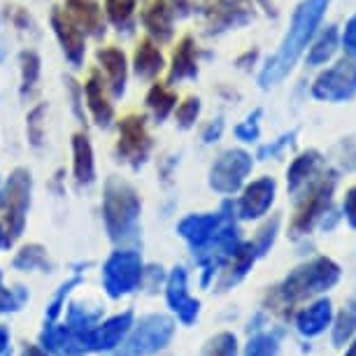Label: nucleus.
<instances>
[{"label": "nucleus", "instance_id": "1", "mask_svg": "<svg viewBox=\"0 0 356 356\" xmlns=\"http://www.w3.org/2000/svg\"><path fill=\"white\" fill-rule=\"evenodd\" d=\"M328 3H331V0H303V3L298 5L284 42H282V49L275 54L273 58H268V63L264 65V70H261V75H259L261 89H270L280 79H284L286 72L293 68V63L298 61V56L303 54L307 42H310V38L314 35V31H317Z\"/></svg>", "mask_w": 356, "mask_h": 356}, {"label": "nucleus", "instance_id": "2", "mask_svg": "<svg viewBox=\"0 0 356 356\" xmlns=\"http://www.w3.org/2000/svg\"><path fill=\"white\" fill-rule=\"evenodd\" d=\"M338 280H340V266L331 259L319 257L310 261V264L296 268L275 296L282 300V305H293L298 300L310 298L314 293L328 291L331 286L338 284Z\"/></svg>", "mask_w": 356, "mask_h": 356}, {"label": "nucleus", "instance_id": "3", "mask_svg": "<svg viewBox=\"0 0 356 356\" xmlns=\"http://www.w3.org/2000/svg\"><path fill=\"white\" fill-rule=\"evenodd\" d=\"M152 136H149V117L143 112H129L122 119H117V145L114 154L122 163L138 168L145 163L152 152Z\"/></svg>", "mask_w": 356, "mask_h": 356}, {"label": "nucleus", "instance_id": "4", "mask_svg": "<svg viewBox=\"0 0 356 356\" xmlns=\"http://www.w3.org/2000/svg\"><path fill=\"white\" fill-rule=\"evenodd\" d=\"M200 15L210 35L240 29L254 19L252 0H200Z\"/></svg>", "mask_w": 356, "mask_h": 356}, {"label": "nucleus", "instance_id": "5", "mask_svg": "<svg viewBox=\"0 0 356 356\" xmlns=\"http://www.w3.org/2000/svg\"><path fill=\"white\" fill-rule=\"evenodd\" d=\"M82 96H84V110L89 112L91 122L100 129H110L117 122V110H114V98L107 89L103 75L96 65L86 70V77L82 82Z\"/></svg>", "mask_w": 356, "mask_h": 356}, {"label": "nucleus", "instance_id": "6", "mask_svg": "<svg viewBox=\"0 0 356 356\" xmlns=\"http://www.w3.org/2000/svg\"><path fill=\"white\" fill-rule=\"evenodd\" d=\"M49 26L54 31V38L61 44V51L72 68L79 70L84 68L86 61V33L65 15L63 8H51Z\"/></svg>", "mask_w": 356, "mask_h": 356}, {"label": "nucleus", "instance_id": "7", "mask_svg": "<svg viewBox=\"0 0 356 356\" xmlns=\"http://www.w3.org/2000/svg\"><path fill=\"white\" fill-rule=\"evenodd\" d=\"M252 172V156L243 149H228L214 161L210 172L212 189L221 193H233L240 189L245 177Z\"/></svg>", "mask_w": 356, "mask_h": 356}, {"label": "nucleus", "instance_id": "8", "mask_svg": "<svg viewBox=\"0 0 356 356\" xmlns=\"http://www.w3.org/2000/svg\"><path fill=\"white\" fill-rule=\"evenodd\" d=\"M96 68L100 70V75H103L112 98L114 100L124 98L126 84H129V75H131V63L122 47L100 44L96 49Z\"/></svg>", "mask_w": 356, "mask_h": 356}, {"label": "nucleus", "instance_id": "9", "mask_svg": "<svg viewBox=\"0 0 356 356\" xmlns=\"http://www.w3.org/2000/svg\"><path fill=\"white\" fill-rule=\"evenodd\" d=\"M335 189V175H328L326 179H321L319 184H314L310 193L305 196V200L300 203L298 212L293 217L291 231L293 235H303L312 228V224L317 221L321 214H326L328 205H331V196Z\"/></svg>", "mask_w": 356, "mask_h": 356}, {"label": "nucleus", "instance_id": "10", "mask_svg": "<svg viewBox=\"0 0 356 356\" xmlns=\"http://www.w3.org/2000/svg\"><path fill=\"white\" fill-rule=\"evenodd\" d=\"M314 98L319 100H345L356 93V63L340 61L335 68L326 70L312 86Z\"/></svg>", "mask_w": 356, "mask_h": 356}, {"label": "nucleus", "instance_id": "11", "mask_svg": "<svg viewBox=\"0 0 356 356\" xmlns=\"http://www.w3.org/2000/svg\"><path fill=\"white\" fill-rule=\"evenodd\" d=\"M138 22L143 24L145 35L156 44H168L175 35V12L170 0H145L138 12Z\"/></svg>", "mask_w": 356, "mask_h": 356}, {"label": "nucleus", "instance_id": "12", "mask_svg": "<svg viewBox=\"0 0 356 356\" xmlns=\"http://www.w3.org/2000/svg\"><path fill=\"white\" fill-rule=\"evenodd\" d=\"M29 193H31V172L26 168L12 170L8 184H5V198H3L5 221H8V231L12 235H17V231L22 228L24 207L29 203Z\"/></svg>", "mask_w": 356, "mask_h": 356}, {"label": "nucleus", "instance_id": "13", "mask_svg": "<svg viewBox=\"0 0 356 356\" xmlns=\"http://www.w3.org/2000/svg\"><path fill=\"white\" fill-rule=\"evenodd\" d=\"M63 10L86 33V38H105L107 19L100 0H63Z\"/></svg>", "mask_w": 356, "mask_h": 356}, {"label": "nucleus", "instance_id": "14", "mask_svg": "<svg viewBox=\"0 0 356 356\" xmlns=\"http://www.w3.org/2000/svg\"><path fill=\"white\" fill-rule=\"evenodd\" d=\"M105 203H107V219H110L112 226L124 228L133 217H136L138 196L129 184L122 182V179L114 177L107 182Z\"/></svg>", "mask_w": 356, "mask_h": 356}, {"label": "nucleus", "instance_id": "15", "mask_svg": "<svg viewBox=\"0 0 356 356\" xmlns=\"http://www.w3.org/2000/svg\"><path fill=\"white\" fill-rule=\"evenodd\" d=\"M131 70L143 82H154L165 70V56L152 38L145 35L136 42V49H133V58H131Z\"/></svg>", "mask_w": 356, "mask_h": 356}, {"label": "nucleus", "instance_id": "16", "mask_svg": "<svg viewBox=\"0 0 356 356\" xmlns=\"http://www.w3.org/2000/svg\"><path fill=\"white\" fill-rule=\"evenodd\" d=\"M198 75V47L191 35H182L177 40L170 58V70H168V82H182Z\"/></svg>", "mask_w": 356, "mask_h": 356}, {"label": "nucleus", "instance_id": "17", "mask_svg": "<svg viewBox=\"0 0 356 356\" xmlns=\"http://www.w3.org/2000/svg\"><path fill=\"white\" fill-rule=\"evenodd\" d=\"M275 200V179L264 177L252 182L245 189V196L240 198V214L245 219H257L264 217L268 212V207L273 205Z\"/></svg>", "mask_w": 356, "mask_h": 356}, {"label": "nucleus", "instance_id": "18", "mask_svg": "<svg viewBox=\"0 0 356 356\" xmlns=\"http://www.w3.org/2000/svg\"><path fill=\"white\" fill-rule=\"evenodd\" d=\"M72 147V172L79 184H91L96 177V161H93V145L86 131H77L70 140Z\"/></svg>", "mask_w": 356, "mask_h": 356}, {"label": "nucleus", "instance_id": "19", "mask_svg": "<svg viewBox=\"0 0 356 356\" xmlns=\"http://www.w3.org/2000/svg\"><path fill=\"white\" fill-rule=\"evenodd\" d=\"M145 107H147V112L152 114L154 122L163 124L165 119L175 112V107H177V91L172 89L170 82H161V79H154L152 86L147 89Z\"/></svg>", "mask_w": 356, "mask_h": 356}, {"label": "nucleus", "instance_id": "20", "mask_svg": "<svg viewBox=\"0 0 356 356\" xmlns=\"http://www.w3.org/2000/svg\"><path fill=\"white\" fill-rule=\"evenodd\" d=\"M103 12L107 24L117 33L131 35L138 26V0H105Z\"/></svg>", "mask_w": 356, "mask_h": 356}, {"label": "nucleus", "instance_id": "21", "mask_svg": "<svg viewBox=\"0 0 356 356\" xmlns=\"http://www.w3.org/2000/svg\"><path fill=\"white\" fill-rule=\"evenodd\" d=\"M226 219L228 217H221V214H210V217H189V219L182 221L179 233H182L186 240H191L193 247H205L212 240V235L224 226Z\"/></svg>", "mask_w": 356, "mask_h": 356}, {"label": "nucleus", "instance_id": "22", "mask_svg": "<svg viewBox=\"0 0 356 356\" xmlns=\"http://www.w3.org/2000/svg\"><path fill=\"white\" fill-rule=\"evenodd\" d=\"M19 96L24 100H31L35 96L38 84H40V75H42V61H40L38 51L35 49H24L19 54Z\"/></svg>", "mask_w": 356, "mask_h": 356}, {"label": "nucleus", "instance_id": "23", "mask_svg": "<svg viewBox=\"0 0 356 356\" xmlns=\"http://www.w3.org/2000/svg\"><path fill=\"white\" fill-rule=\"evenodd\" d=\"M333 319V305L328 298H321L317 300L314 305H310L307 310H303L298 314V331L307 335V338H312V335H319L324 328L331 324Z\"/></svg>", "mask_w": 356, "mask_h": 356}, {"label": "nucleus", "instance_id": "24", "mask_svg": "<svg viewBox=\"0 0 356 356\" xmlns=\"http://www.w3.org/2000/svg\"><path fill=\"white\" fill-rule=\"evenodd\" d=\"M321 165V154L319 152H305L303 156H298L289 168V191L298 193L300 186L307 184V179L317 172V168Z\"/></svg>", "mask_w": 356, "mask_h": 356}, {"label": "nucleus", "instance_id": "25", "mask_svg": "<svg viewBox=\"0 0 356 356\" xmlns=\"http://www.w3.org/2000/svg\"><path fill=\"white\" fill-rule=\"evenodd\" d=\"M356 333V296L349 298V303L345 305V310L338 314L333 326V345L342 347L345 342H349V338Z\"/></svg>", "mask_w": 356, "mask_h": 356}, {"label": "nucleus", "instance_id": "26", "mask_svg": "<svg viewBox=\"0 0 356 356\" xmlns=\"http://www.w3.org/2000/svg\"><path fill=\"white\" fill-rule=\"evenodd\" d=\"M335 49H338V31H335V26H328L324 31V35L317 40V44L312 47L310 56H307V63L310 65H321L326 63L328 58L333 56Z\"/></svg>", "mask_w": 356, "mask_h": 356}, {"label": "nucleus", "instance_id": "27", "mask_svg": "<svg viewBox=\"0 0 356 356\" xmlns=\"http://www.w3.org/2000/svg\"><path fill=\"white\" fill-rule=\"evenodd\" d=\"M44 117H47V105L40 103L31 107L29 117H26V136L33 147H40L44 143Z\"/></svg>", "mask_w": 356, "mask_h": 356}, {"label": "nucleus", "instance_id": "28", "mask_svg": "<svg viewBox=\"0 0 356 356\" xmlns=\"http://www.w3.org/2000/svg\"><path fill=\"white\" fill-rule=\"evenodd\" d=\"M170 298L172 303L179 307V312L184 314V319H191L193 314H196L198 305L193 303V300L186 298V291H184V273L177 270L172 275V282H170Z\"/></svg>", "mask_w": 356, "mask_h": 356}, {"label": "nucleus", "instance_id": "29", "mask_svg": "<svg viewBox=\"0 0 356 356\" xmlns=\"http://www.w3.org/2000/svg\"><path fill=\"white\" fill-rule=\"evenodd\" d=\"M200 110H203V105H200V98H196V96L184 98L182 103L175 107V122H177L179 129H191V126L198 122Z\"/></svg>", "mask_w": 356, "mask_h": 356}, {"label": "nucleus", "instance_id": "30", "mask_svg": "<svg viewBox=\"0 0 356 356\" xmlns=\"http://www.w3.org/2000/svg\"><path fill=\"white\" fill-rule=\"evenodd\" d=\"M254 247L252 245H243L238 252H233V261L228 266V275H226V282H238L243 275L250 270V266L254 264Z\"/></svg>", "mask_w": 356, "mask_h": 356}, {"label": "nucleus", "instance_id": "31", "mask_svg": "<svg viewBox=\"0 0 356 356\" xmlns=\"http://www.w3.org/2000/svg\"><path fill=\"white\" fill-rule=\"evenodd\" d=\"M259 119H261V110H254L250 117L235 129V136L243 140V143H254V140H259Z\"/></svg>", "mask_w": 356, "mask_h": 356}, {"label": "nucleus", "instance_id": "32", "mask_svg": "<svg viewBox=\"0 0 356 356\" xmlns=\"http://www.w3.org/2000/svg\"><path fill=\"white\" fill-rule=\"evenodd\" d=\"M8 19H10V24L15 26L17 31H24V33L35 31V22H33V17L29 15V10H24V8L10 5V8H8Z\"/></svg>", "mask_w": 356, "mask_h": 356}, {"label": "nucleus", "instance_id": "33", "mask_svg": "<svg viewBox=\"0 0 356 356\" xmlns=\"http://www.w3.org/2000/svg\"><path fill=\"white\" fill-rule=\"evenodd\" d=\"M247 356H277V338L275 335H261L250 345Z\"/></svg>", "mask_w": 356, "mask_h": 356}, {"label": "nucleus", "instance_id": "34", "mask_svg": "<svg viewBox=\"0 0 356 356\" xmlns=\"http://www.w3.org/2000/svg\"><path fill=\"white\" fill-rule=\"evenodd\" d=\"M68 93H70V107L72 112H75V117L79 119V122H84L86 119V112H84V96H82V84L77 82V79H68Z\"/></svg>", "mask_w": 356, "mask_h": 356}, {"label": "nucleus", "instance_id": "35", "mask_svg": "<svg viewBox=\"0 0 356 356\" xmlns=\"http://www.w3.org/2000/svg\"><path fill=\"white\" fill-rule=\"evenodd\" d=\"M207 356H235V340H233V335H219L217 340L212 342V347H210V354Z\"/></svg>", "mask_w": 356, "mask_h": 356}, {"label": "nucleus", "instance_id": "36", "mask_svg": "<svg viewBox=\"0 0 356 356\" xmlns=\"http://www.w3.org/2000/svg\"><path fill=\"white\" fill-rule=\"evenodd\" d=\"M293 138H296V131L286 133V136H282L280 140H275L273 145H268V147H261V149H259V159H268V156H270V159H275V156H277V154H280L282 149H284V147H289V145L293 143Z\"/></svg>", "mask_w": 356, "mask_h": 356}, {"label": "nucleus", "instance_id": "37", "mask_svg": "<svg viewBox=\"0 0 356 356\" xmlns=\"http://www.w3.org/2000/svg\"><path fill=\"white\" fill-rule=\"evenodd\" d=\"M342 44H345V51L352 54V56L356 58V17L349 19L345 35H342Z\"/></svg>", "mask_w": 356, "mask_h": 356}, {"label": "nucleus", "instance_id": "38", "mask_svg": "<svg viewBox=\"0 0 356 356\" xmlns=\"http://www.w3.org/2000/svg\"><path fill=\"white\" fill-rule=\"evenodd\" d=\"M277 226H280V219L275 217L273 219V224H268L264 231H261V240H259V250H261V254H264L268 247L273 245V240H275V233H277Z\"/></svg>", "mask_w": 356, "mask_h": 356}, {"label": "nucleus", "instance_id": "39", "mask_svg": "<svg viewBox=\"0 0 356 356\" xmlns=\"http://www.w3.org/2000/svg\"><path fill=\"white\" fill-rule=\"evenodd\" d=\"M345 217L349 221V226L356 228V186L349 189L347 198H345Z\"/></svg>", "mask_w": 356, "mask_h": 356}, {"label": "nucleus", "instance_id": "40", "mask_svg": "<svg viewBox=\"0 0 356 356\" xmlns=\"http://www.w3.org/2000/svg\"><path fill=\"white\" fill-rule=\"evenodd\" d=\"M221 131H224V122H221V119H214L212 124L205 126L203 140H205V143H217V140L221 138Z\"/></svg>", "mask_w": 356, "mask_h": 356}, {"label": "nucleus", "instance_id": "41", "mask_svg": "<svg viewBox=\"0 0 356 356\" xmlns=\"http://www.w3.org/2000/svg\"><path fill=\"white\" fill-rule=\"evenodd\" d=\"M259 3L264 5V8H266L268 12H273V3H270V0H259Z\"/></svg>", "mask_w": 356, "mask_h": 356}, {"label": "nucleus", "instance_id": "42", "mask_svg": "<svg viewBox=\"0 0 356 356\" xmlns=\"http://www.w3.org/2000/svg\"><path fill=\"white\" fill-rule=\"evenodd\" d=\"M345 356H356V340L352 342V347L347 349V354H345Z\"/></svg>", "mask_w": 356, "mask_h": 356}, {"label": "nucleus", "instance_id": "43", "mask_svg": "<svg viewBox=\"0 0 356 356\" xmlns=\"http://www.w3.org/2000/svg\"><path fill=\"white\" fill-rule=\"evenodd\" d=\"M5 61V47H3V42H0V63Z\"/></svg>", "mask_w": 356, "mask_h": 356}, {"label": "nucleus", "instance_id": "44", "mask_svg": "<svg viewBox=\"0 0 356 356\" xmlns=\"http://www.w3.org/2000/svg\"><path fill=\"white\" fill-rule=\"evenodd\" d=\"M138 3H145V0H138Z\"/></svg>", "mask_w": 356, "mask_h": 356}]
</instances>
